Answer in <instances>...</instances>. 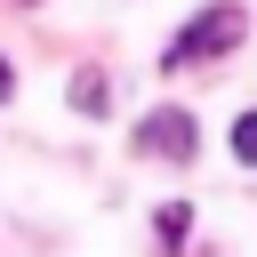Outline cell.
I'll use <instances>...</instances> for the list:
<instances>
[{"label": "cell", "mask_w": 257, "mask_h": 257, "mask_svg": "<svg viewBox=\"0 0 257 257\" xmlns=\"http://www.w3.org/2000/svg\"><path fill=\"white\" fill-rule=\"evenodd\" d=\"M104 104H112L104 72H72V112H104Z\"/></svg>", "instance_id": "cell-3"}, {"label": "cell", "mask_w": 257, "mask_h": 257, "mask_svg": "<svg viewBox=\"0 0 257 257\" xmlns=\"http://www.w3.org/2000/svg\"><path fill=\"white\" fill-rule=\"evenodd\" d=\"M241 32H249V16L233 8V0H217V8H201L169 48H161V64L169 72H185V64H209V56H225V48H241Z\"/></svg>", "instance_id": "cell-1"}, {"label": "cell", "mask_w": 257, "mask_h": 257, "mask_svg": "<svg viewBox=\"0 0 257 257\" xmlns=\"http://www.w3.org/2000/svg\"><path fill=\"white\" fill-rule=\"evenodd\" d=\"M233 153L257 169V112H241V120H233Z\"/></svg>", "instance_id": "cell-4"}, {"label": "cell", "mask_w": 257, "mask_h": 257, "mask_svg": "<svg viewBox=\"0 0 257 257\" xmlns=\"http://www.w3.org/2000/svg\"><path fill=\"white\" fill-rule=\"evenodd\" d=\"M137 153H161V161H193V153H201V128H193V112H177V104L145 112V120H137Z\"/></svg>", "instance_id": "cell-2"}, {"label": "cell", "mask_w": 257, "mask_h": 257, "mask_svg": "<svg viewBox=\"0 0 257 257\" xmlns=\"http://www.w3.org/2000/svg\"><path fill=\"white\" fill-rule=\"evenodd\" d=\"M8 88H16V72H8V56H0V104H8Z\"/></svg>", "instance_id": "cell-6"}, {"label": "cell", "mask_w": 257, "mask_h": 257, "mask_svg": "<svg viewBox=\"0 0 257 257\" xmlns=\"http://www.w3.org/2000/svg\"><path fill=\"white\" fill-rule=\"evenodd\" d=\"M185 225H193L185 209H161V217H153V233H161V241H185Z\"/></svg>", "instance_id": "cell-5"}]
</instances>
